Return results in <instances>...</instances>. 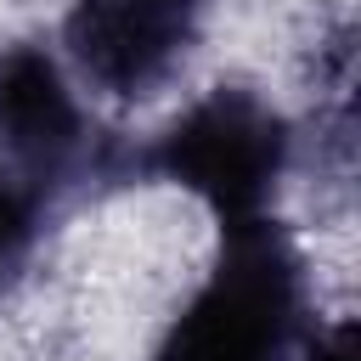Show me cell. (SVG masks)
<instances>
[{
  "label": "cell",
  "mask_w": 361,
  "mask_h": 361,
  "mask_svg": "<svg viewBox=\"0 0 361 361\" xmlns=\"http://www.w3.org/2000/svg\"><path fill=\"white\" fill-rule=\"evenodd\" d=\"M305 322V265L271 220L220 226V254L203 288L180 305L152 361H288Z\"/></svg>",
  "instance_id": "1"
},
{
  "label": "cell",
  "mask_w": 361,
  "mask_h": 361,
  "mask_svg": "<svg viewBox=\"0 0 361 361\" xmlns=\"http://www.w3.org/2000/svg\"><path fill=\"white\" fill-rule=\"evenodd\" d=\"M305 361H355V327H350V322H338V327L316 333V338H310V350H305Z\"/></svg>",
  "instance_id": "6"
},
{
  "label": "cell",
  "mask_w": 361,
  "mask_h": 361,
  "mask_svg": "<svg viewBox=\"0 0 361 361\" xmlns=\"http://www.w3.org/2000/svg\"><path fill=\"white\" fill-rule=\"evenodd\" d=\"M45 220H51V203L17 180L0 175V293H11L45 237Z\"/></svg>",
  "instance_id": "5"
},
{
  "label": "cell",
  "mask_w": 361,
  "mask_h": 361,
  "mask_svg": "<svg viewBox=\"0 0 361 361\" xmlns=\"http://www.w3.org/2000/svg\"><path fill=\"white\" fill-rule=\"evenodd\" d=\"M0 175L39 192L56 209L68 192L135 180L141 147L85 118L51 51L6 45L0 51Z\"/></svg>",
  "instance_id": "2"
},
{
  "label": "cell",
  "mask_w": 361,
  "mask_h": 361,
  "mask_svg": "<svg viewBox=\"0 0 361 361\" xmlns=\"http://www.w3.org/2000/svg\"><path fill=\"white\" fill-rule=\"evenodd\" d=\"M209 6L214 0H73L62 45L96 90L141 102L164 90L169 73L186 62Z\"/></svg>",
  "instance_id": "4"
},
{
  "label": "cell",
  "mask_w": 361,
  "mask_h": 361,
  "mask_svg": "<svg viewBox=\"0 0 361 361\" xmlns=\"http://www.w3.org/2000/svg\"><path fill=\"white\" fill-rule=\"evenodd\" d=\"M282 169H288V124L243 85L209 90L152 147H141V175L186 186L214 209L220 226L271 214Z\"/></svg>",
  "instance_id": "3"
}]
</instances>
